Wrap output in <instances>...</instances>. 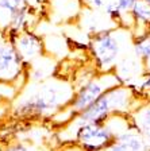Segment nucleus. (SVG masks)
<instances>
[{
    "instance_id": "9",
    "label": "nucleus",
    "mask_w": 150,
    "mask_h": 151,
    "mask_svg": "<svg viewBox=\"0 0 150 151\" xmlns=\"http://www.w3.org/2000/svg\"><path fill=\"white\" fill-rule=\"evenodd\" d=\"M131 16L134 20L133 37L141 35L150 30V4L143 0H137L131 8Z\"/></svg>"
},
{
    "instance_id": "12",
    "label": "nucleus",
    "mask_w": 150,
    "mask_h": 151,
    "mask_svg": "<svg viewBox=\"0 0 150 151\" xmlns=\"http://www.w3.org/2000/svg\"><path fill=\"white\" fill-rule=\"evenodd\" d=\"M28 4L27 0H0V28L7 31L12 16Z\"/></svg>"
},
{
    "instance_id": "16",
    "label": "nucleus",
    "mask_w": 150,
    "mask_h": 151,
    "mask_svg": "<svg viewBox=\"0 0 150 151\" xmlns=\"http://www.w3.org/2000/svg\"><path fill=\"white\" fill-rule=\"evenodd\" d=\"M143 1H146L147 4H150V0H143Z\"/></svg>"
},
{
    "instance_id": "10",
    "label": "nucleus",
    "mask_w": 150,
    "mask_h": 151,
    "mask_svg": "<svg viewBox=\"0 0 150 151\" xmlns=\"http://www.w3.org/2000/svg\"><path fill=\"white\" fill-rule=\"evenodd\" d=\"M134 123V128L145 138L150 145V101L142 104L133 113H130Z\"/></svg>"
},
{
    "instance_id": "2",
    "label": "nucleus",
    "mask_w": 150,
    "mask_h": 151,
    "mask_svg": "<svg viewBox=\"0 0 150 151\" xmlns=\"http://www.w3.org/2000/svg\"><path fill=\"white\" fill-rule=\"evenodd\" d=\"M76 86L62 78H49L39 82L15 105L16 116L26 119H51L73 100Z\"/></svg>"
},
{
    "instance_id": "4",
    "label": "nucleus",
    "mask_w": 150,
    "mask_h": 151,
    "mask_svg": "<svg viewBox=\"0 0 150 151\" xmlns=\"http://www.w3.org/2000/svg\"><path fill=\"white\" fill-rule=\"evenodd\" d=\"M130 129H135L130 115H112L103 122L81 126L76 131L72 142L83 151H97Z\"/></svg>"
},
{
    "instance_id": "3",
    "label": "nucleus",
    "mask_w": 150,
    "mask_h": 151,
    "mask_svg": "<svg viewBox=\"0 0 150 151\" xmlns=\"http://www.w3.org/2000/svg\"><path fill=\"white\" fill-rule=\"evenodd\" d=\"M131 30L115 27L96 32L89 39V53L97 73L115 72L119 62L127 57V46H133Z\"/></svg>"
},
{
    "instance_id": "11",
    "label": "nucleus",
    "mask_w": 150,
    "mask_h": 151,
    "mask_svg": "<svg viewBox=\"0 0 150 151\" xmlns=\"http://www.w3.org/2000/svg\"><path fill=\"white\" fill-rule=\"evenodd\" d=\"M133 53L143 63L145 72L150 73V30L141 35L134 37L133 41Z\"/></svg>"
},
{
    "instance_id": "1",
    "label": "nucleus",
    "mask_w": 150,
    "mask_h": 151,
    "mask_svg": "<svg viewBox=\"0 0 150 151\" xmlns=\"http://www.w3.org/2000/svg\"><path fill=\"white\" fill-rule=\"evenodd\" d=\"M147 101L149 100L142 96L137 86L127 84L116 85L101 94L91 107H88L70 122L64 124L62 131L73 129V140L76 131L84 124L103 122L112 115H130Z\"/></svg>"
},
{
    "instance_id": "7",
    "label": "nucleus",
    "mask_w": 150,
    "mask_h": 151,
    "mask_svg": "<svg viewBox=\"0 0 150 151\" xmlns=\"http://www.w3.org/2000/svg\"><path fill=\"white\" fill-rule=\"evenodd\" d=\"M27 74V66L9 41L0 47V82L14 85Z\"/></svg>"
},
{
    "instance_id": "6",
    "label": "nucleus",
    "mask_w": 150,
    "mask_h": 151,
    "mask_svg": "<svg viewBox=\"0 0 150 151\" xmlns=\"http://www.w3.org/2000/svg\"><path fill=\"white\" fill-rule=\"evenodd\" d=\"M26 66H30L38 58L46 55V45L41 35L35 34L33 30H25L18 34L7 37Z\"/></svg>"
},
{
    "instance_id": "14",
    "label": "nucleus",
    "mask_w": 150,
    "mask_h": 151,
    "mask_svg": "<svg viewBox=\"0 0 150 151\" xmlns=\"http://www.w3.org/2000/svg\"><path fill=\"white\" fill-rule=\"evenodd\" d=\"M3 151H34V148L26 145L25 142L16 140L14 143H11V145H8Z\"/></svg>"
},
{
    "instance_id": "8",
    "label": "nucleus",
    "mask_w": 150,
    "mask_h": 151,
    "mask_svg": "<svg viewBox=\"0 0 150 151\" xmlns=\"http://www.w3.org/2000/svg\"><path fill=\"white\" fill-rule=\"evenodd\" d=\"M97 151H150V145L137 129H130L119 135L111 145Z\"/></svg>"
},
{
    "instance_id": "13",
    "label": "nucleus",
    "mask_w": 150,
    "mask_h": 151,
    "mask_svg": "<svg viewBox=\"0 0 150 151\" xmlns=\"http://www.w3.org/2000/svg\"><path fill=\"white\" fill-rule=\"evenodd\" d=\"M137 88H138V91L141 92L142 96L150 101V73H147L143 78H142L139 86H137Z\"/></svg>"
},
{
    "instance_id": "5",
    "label": "nucleus",
    "mask_w": 150,
    "mask_h": 151,
    "mask_svg": "<svg viewBox=\"0 0 150 151\" xmlns=\"http://www.w3.org/2000/svg\"><path fill=\"white\" fill-rule=\"evenodd\" d=\"M120 84L123 82L120 81V78L115 72L97 73L96 76H92L91 78L84 81L80 86H76L75 97L70 101V104L66 108H64L61 112L54 115L51 120L59 126H64L68 122H70L75 116H77L78 113H81L88 107H91L108 89Z\"/></svg>"
},
{
    "instance_id": "15",
    "label": "nucleus",
    "mask_w": 150,
    "mask_h": 151,
    "mask_svg": "<svg viewBox=\"0 0 150 151\" xmlns=\"http://www.w3.org/2000/svg\"><path fill=\"white\" fill-rule=\"evenodd\" d=\"M7 41H8V39H7V35H6V32H4L3 30L0 28V47L3 46V45L6 43Z\"/></svg>"
}]
</instances>
